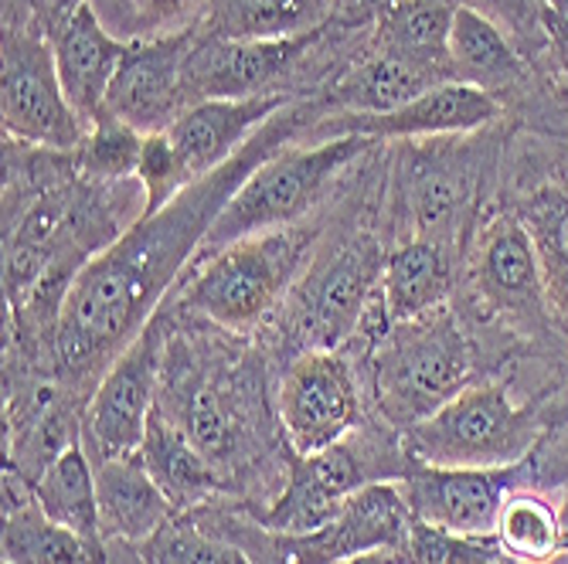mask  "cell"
I'll list each match as a JSON object with an SVG mask.
<instances>
[{"mask_svg":"<svg viewBox=\"0 0 568 564\" xmlns=\"http://www.w3.org/2000/svg\"><path fill=\"white\" fill-rule=\"evenodd\" d=\"M286 133L290 120H280L276 113L239 157L184 187L168 208L136 218V225H130L106 252L85 263L62 299L55 324V361L62 375L85 378L110 368L146 330L171 283L191 259H197L229 197Z\"/></svg>","mask_w":568,"mask_h":564,"instance_id":"obj_1","label":"cell"},{"mask_svg":"<svg viewBox=\"0 0 568 564\" xmlns=\"http://www.w3.org/2000/svg\"><path fill=\"white\" fill-rule=\"evenodd\" d=\"M538 442V419L500 384H467L433 416L405 429L412 463L443 470L518 466Z\"/></svg>","mask_w":568,"mask_h":564,"instance_id":"obj_2","label":"cell"},{"mask_svg":"<svg viewBox=\"0 0 568 564\" xmlns=\"http://www.w3.org/2000/svg\"><path fill=\"white\" fill-rule=\"evenodd\" d=\"M365 146L368 140L361 136H331L314 140L310 146L270 153L229 197L197 255H212L248 235L290 228L300 215L310 212V204L321 197L327 181L344 164L361 157Z\"/></svg>","mask_w":568,"mask_h":564,"instance_id":"obj_3","label":"cell"},{"mask_svg":"<svg viewBox=\"0 0 568 564\" xmlns=\"http://www.w3.org/2000/svg\"><path fill=\"white\" fill-rule=\"evenodd\" d=\"M474 353L453 314L436 310L412 324H392L375 357V391L382 412L408 429L433 416L470 384Z\"/></svg>","mask_w":568,"mask_h":564,"instance_id":"obj_4","label":"cell"},{"mask_svg":"<svg viewBox=\"0 0 568 564\" xmlns=\"http://www.w3.org/2000/svg\"><path fill=\"white\" fill-rule=\"evenodd\" d=\"M296 266L300 242L286 228L248 235L204 255L181 302L225 330H252L276 310Z\"/></svg>","mask_w":568,"mask_h":564,"instance_id":"obj_5","label":"cell"},{"mask_svg":"<svg viewBox=\"0 0 568 564\" xmlns=\"http://www.w3.org/2000/svg\"><path fill=\"white\" fill-rule=\"evenodd\" d=\"M382 245L375 238H351L303 276L290 299V337L306 350H337L365 324L385 273Z\"/></svg>","mask_w":568,"mask_h":564,"instance_id":"obj_6","label":"cell"},{"mask_svg":"<svg viewBox=\"0 0 568 564\" xmlns=\"http://www.w3.org/2000/svg\"><path fill=\"white\" fill-rule=\"evenodd\" d=\"M0 120L4 136L72 153L85 140V123L62 89L51 41L31 31L4 34V72H0Z\"/></svg>","mask_w":568,"mask_h":564,"instance_id":"obj_7","label":"cell"},{"mask_svg":"<svg viewBox=\"0 0 568 564\" xmlns=\"http://www.w3.org/2000/svg\"><path fill=\"white\" fill-rule=\"evenodd\" d=\"M276 412L296 455L331 449L361 425V394L351 365L337 350H306L286 368Z\"/></svg>","mask_w":568,"mask_h":564,"instance_id":"obj_8","label":"cell"},{"mask_svg":"<svg viewBox=\"0 0 568 564\" xmlns=\"http://www.w3.org/2000/svg\"><path fill=\"white\" fill-rule=\"evenodd\" d=\"M161 330L158 317L102 371L85 408V442L95 463L136 455L153 416V394L161 375Z\"/></svg>","mask_w":568,"mask_h":564,"instance_id":"obj_9","label":"cell"},{"mask_svg":"<svg viewBox=\"0 0 568 564\" xmlns=\"http://www.w3.org/2000/svg\"><path fill=\"white\" fill-rule=\"evenodd\" d=\"M197 31L150 34L126 44L102 116L123 120L140 133H168L191 106L184 65Z\"/></svg>","mask_w":568,"mask_h":564,"instance_id":"obj_10","label":"cell"},{"mask_svg":"<svg viewBox=\"0 0 568 564\" xmlns=\"http://www.w3.org/2000/svg\"><path fill=\"white\" fill-rule=\"evenodd\" d=\"M412 524V510L398 483H368L361 486L337 514L310 534L276 537L280 564H344L357 554L398 551Z\"/></svg>","mask_w":568,"mask_h":564,"instance_id":"obj_11","label":"cell"},{"mask_svg":"<svg viewBox=\"0 0 568 564\" xmlns=\"http://www.w3.org/2000/svg\"><path fill=\"white\" fill-rule=\"evenodd\" d=\"M521 463L504 470H443L408 463L395 480L412 517L456 534H494Z\"/></svg>","mask_w":568,"mask_h":564,"instance_id":"obj_12","label":"cell"},{"mask_svg":"<svg viewBox=\"0 0 568 564\" xmlns=\"http://www.w3.org/2000/svg\"><path fill=\"white\" fill-rule=\"evenodd\" d=\"M314 38L317 31L296 38H219L197 31L184 65V89L191 106L201 99L263 95Z\"/></svg>","mask_w":568,"mask_h":564,"instance_id":"obj_13","label":"cell"},{"mask_svg":"<svg viewBox=\"0 0 568 564\" xmlns=\"http://www.w3.org/2000/svg\"><path fill=\"white\" fill-rule=\"evenodd\" d=\"M368 483H382V473H375L365 449L357 452L347 439L314 455H296L286 490L266 510L263 524L276 537L321 531L347 503V496Z\"/></svg>","mask_w":568,"mask_h":564,"instance_id":"obj_14","label":"cell"},{"mask_svg":"<svg viewBox=\"0 0 568 564\" xmlns=\"http://www.w3.org/2000/svg\"><path fill=\"white\" fill-rule=\"evenodd\" d=\"M500 116V102L487 95L484 89L463 85V82H443L423 92L419 99L405 102L402 110L382 113V116H357V113H337L331 120H321L314 130V140L331 136H361V140H426V136H463L490 126Z\"/></svg>","mask_w":568,"mask_h":564,"instance_id":"obj_15","label":"cell"},{"mask_svg":"<svg viewBox=\"0 0 568 564\" xmlns=\"http://www.w3.org/2000/svg\"><path fill=\"white\" fill-rule=\"evenodd\" d=\"M286 95L263 92L248 99H201L181 113L168 130L171 146L187 184L215 174L255 140L276 113H283Z\"/></svg>","mask_w":568,"mask_h":564,"instance_id":"obj_16","label":"cell"},{"mask_svg":"<svg viewBox=\"0 0 568 564\" xmlns=\"http://www.w3.org/2000/svg\"><path fill=\"white\" fill-rule=\"evenodd\" d=\"M405 208L412 238H433L453 248L470 222L477 194V153L470 146H426L405 161Z\"/></svg>","mask_w":568,"mask_h":564,"instance_id":"obj_17","label":"cell"},{"mask_svg":"<svg viewBox=\"0 0 568 564\" xmlns=\"http://www.w3.org/2000/svg\"><path fill=\"white\" fill-rule=\"evenodd\" d=\"M51 51H55V65L62 89L72 102L79 120L89 126L106 110L110 85L120 72V62L126 55L123 38H116L106 21L95 14L92 4H82L65 21L51 24Z\"/></svg>","mask_w":568,"mask_h":564,"instance_id":"obj_18","label":"cell"},{"mask_svg":"<svg viewBox=\"0 0 568 564\" xmlns=\"http://www.w3.org/2000/svg\"><path fill=\"white\" fill-rule=\"evenodd\" d=\"M477 286L494 310L535 324L548 306V276L525 222L497 218L477 248Z\"/></svg>","mask_w":568,"mask_h":564,"instance_id":"obj_19","label":"cell"},{"mask_svg":"<svg viewBox=\"0 0 568 564\" xmlns=\"http://www.w3.org/2000/svg\"><path fill=\"white\" fill-rule=\"evenodd\" d=\"M95 490H99L102 537L140 544L178 517L171 500L146 473L140 452L95 463Z\"/></svg>","mask_w":568,"mask_h":564,"instance_id":"obj_20","label":"cell"},{"mask_svg":"<svg viewBox=\"0 0 568 564\" xmlns=\"http://www.w3.org/2000/svg\"><path fill=\"white\" fill-rule=\"evenodd\" d=\"M449 286H453L449 245L433 238H408L385 259L382 289H378L382 310L388 324L423 320L443 310Z\"/></svg>","mask_w":568,"mask_h":564,"instance_id":"obj_21","label":"cell"},{"mask_svg":"<svg viewBox=\"0 0 568 564\" xmlns=\"http://www.w3.org/2000/svg\"><path fill=\"white\" fill-rule=\"evenodd\" d=\"M449 75L497 99V92L525 82V62L497 21L474 4H459L449 31Z\"/></svg>","mask_w":568,"mask_h":564,"instance_id":"obj_22","label":"cell"},{"mask_svg":"<svg viewBox=\"0 0 568 564\" xmlns=\"http://www.w3.org/2000/svg\"><path fill=\"white\" fill-rule=\"evenodd\" d=\"M443 82H453V79L375 48L368 59H361L331 89V102L337 113L382 116V113L402 110L405 102L419 99L423 92H429L433 85H443Z\"/></svg>","mask_w":568,"mask_h":564,"instance_id":"obj_23","label":"cell"},{"mask_svg":"<svg viewBox=\"0 0 568 564\" xmlns=\"http://www.w3.org/2000/svg\"><path fill=\"white\" fill-rule=\"evenodd\" d=\"M140 459H143L146 473L153 476V483H158L161 493L171 500L174 514H184V510L204 503L219 490L215 466L181 432V425L161 412V408H153V416H150L143 445H140Z\"/></svg>","mask_w":568,"mask_h":564,"instance_id":"obj_24","label":"cell"},{"mask_svg":"<svg viewBox=\"0 0 568 564\" xmlns=\"http://www.w3.org/2000/svg\"><path fill=\"white\" fill-rule=\"evenodd\" d=\"M463 0H405L375 21V48L449 75V31Z\"/></svg>","mask_w":568,"mask_h":564,"instance_id":"obj_25","label":"cell"},{"mask_svg":"<svg viewBox=\"0 0 568 564\" xmlns=\"http://www.w3.org/2000/svg\"><path fill=\"white\" fill-rule=\"evenodd\" d=\"M34 500L44 514L82 534L92 544H102V524H99V490H95V466L79 442H72L59 459L34 476Z\"/></svg>","mask_w":568,"mask_h":564,"instance_id":"obj_26","label":"cell"},{"mask_svg":"<svg viewBox=\"0 0 568 564\" xmlns=\"http://www.w3.org/2000/svg\"><path fill=\"white\" fill-rule=\"evenodd\" d=\"M4 564H110L106 547L51 521L34 503L4 517Z\"/></svg>","mask_w":568,"mask_h":564,"instance_id":"obj_27","label":"cell"},{"mask_svg":"<svg viewBox=\"0 0 568 564\" xmlns=\"http://www.w3.org/2000/svg\"><path fill=\"white\" fill-rule=\"evenodd\" d=\"M317 0H212L209 34L219 38H296L310 34Z\"/></svg>","mask_w":568,"mask_h":564,"instance_id":"obj_28","label":"cell"},{"mask_svg":"<svg viewBox=\"0 0 568 564\" xmlns=\"http://www.w3.org/2000/svg\"><path fill=\"white\" fill-rule=\"evenodd\" d=\"M494 534L518 564H548L561 551V521L535 490H510Z\"/></svg>","mask_w":568,"mask_h":564,"instance_id":"obj_29","label":"cell"},{"mask_svg":"<svg viewBox=\"0 0 568 564\" xmlns=\"http://www.w3.org/2000/svg\"><path fill=\"white\" fill-rule=\"evenodd\" d=\"M178 425L212 466L229 463L239 449V419L222 391L209 381H184L178 398Z\"/></svg>","mask_w":568,"mask_h":564,"instance_id":"obj_30","label":"cell"},{"mask_svg":"<svg viewBox=\"0 0 568 564\" xmlns=\"http://www.w3.org/2000/svg\"><path fill=\"white\" fill-rule=\"evenodd\" d=\"M143 140L146 133L126 126L123 120L99 116L89 123L85 140L75 150V171L79 177L116 184V181H133L140 157H143Z\"/></svg>","mask_w":568,"mask_h":564,"instance_id":"obj_31","label":"cell"},{"mask_svg":"<svg viewBox=\"0 0 568 564\" xmlns=\"http://www.w3.org/2000/svg\"><path fill=\"white\" fill-rule=\"evenodd\" d=\"M408 564H518L497 534H456L412 517L408 534L398 547Z\"/></svg>","mask_w":568,"mask_h":564,"instance_id":"obj_32","label":"cell"},{"mask_svg":"<svg viewBox=\"0 0 568 564\" xmlns=\"http://www.w3.org/2000/svg\"><path fill=\"white\" fill-rule=\"evenodd\" d=\"M140 564H252L235 544L219 541L187 524H164L153 537L136 544Z\"/></svg>","mask_w":568,"mask_h":564,"instance_id":"obj_33","label":"cell"},{"mask_svg":"<svg viewBox=\"0 0 568 564\" xmlns=\"http://www.w3.org/2000/svg\"><path fill=\"white\" fill-rule=\"evenodd\" d=\"M521 222L538 245L548 286L558 283L568 289V194L548 191L531 197L521 212Z\"/></svg>","mask_w":568,"mask_h":564,"instance_id":"obj_34","label":"cell"},{"mask_svg":"<svg viewBox=\"0 0 568 564\" xmlns=\"http://www.w3.org/2000/svg\"><path fill=\"white\" fill-rule=\"evenodd\" d=\"M136 181H140V187L146 194V215L168 208V204L184 187H191L184 181V174H181L178 153H174L168 133H146V140H143V157H140V167H136Z\"/></svg>","mask_w":568,"mask_h":564,"instance_id":"obj_35","label":"cell"},{"mask_svg":"<svg viewBox=\"0 0 568 564\" xmlns=\"http://www.w3.org/2000/svg\"><path fill=\"white\" fill-rule=\"evenodd\" d=\"M197 0H116V11L106 14V28L123 38V41H136V38H150L146 31L158 28L178 14H184L187 8H194Z\"/></svg>","mask_w":568,"mask_h":564,"instance_id":"obj_36","label":"cell"},{"mask_svg":"<svg viewBox=\"0 0 568 564\" xmlns=\"http://www.w3.org/2000/svg\"><path fill=\"white\" fill-rule=\"evenodd\" d=\"M541 24H545V34L555 48V55L568 75V8L561 4H551V0H541V11H538Z\"/></svg>","mask_w":568,"mask_h":564,"instance_id":"obj_37","label":"cell"},{"mask_svg":"<svg viewBox=\"0 0 568 564\" xmlns=\"http://www.w3.org/2000/svg\"><path fill=\"white\" fill-rule=\"evenodd\" d=\"M82 4H89V0H44V11H48V21H51V24H59V21H65L72 11H79Z\"/></svg>","mask_w":568,"mask_h":564,"instance_id":"obj_38","label":"cell"},{"mask_svg":"<svg viewBox=\"0 0 568 564\" xmlns=\"http://www.w3.org/2000/svg\"><path fill=\"white\" fill-rule=\"evenodd\" d=\"M344 564H408L398 551H372V554H357Z\"/></svg>","mask_w":568,"mask_h":564,"instance_id":"obj_39","label":"cell"},{"mask_svg":"<svg viewBox=\"0 0 568 564\" xmlns=\"http://www.w3.org/2000/svg\"><path fill=\"white\" fill-rule=\"evenodd\" d=\"M395 4H405V0H354V8H365L368 14H385L388 8H395Z\"/></svg>","mask_w":568,"mask_h":564,"instance_id":"obj_40","label":"cell"},{"mask_svg":"<svg viewBox=\"0 0 568 564\" xmlns=\"http://www.w3.org/2000/svg\"><path fill=\"white\" fill-rule=\"evenodd\" d=\"M494 4H497V8H504V11H507V8H514V0H494Z\"/></svg>","mask_w":568,"mask_h":564,"instance_id":"obj_41","label":"cell"},{"mask_svg":"<svg viewBox=\"0 0 568 564\" xmlns=\"http://www.w3.org/2000/svg\"><path fill=\"white\" fill-rule=\"evenodd\" d=\"M555 4H561V8H568V0H555Z\"/></svg>","mask_w":568,"mask_h":564,"instance_id":"obj_42","label":"cell"}]
</instances>
